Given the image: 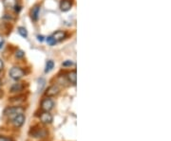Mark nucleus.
I'll list each match as a JSON object with an SVG mask.
<instances>
[{
    "mask_svg": "<svg viewBox=\"0 0 171 141\" xmlns=\"http://www.w3.org/2000/svg\"><path fill=\"white\" fill-rule=\"evenodd\" d=\"M65 37H66V33L64 31H62V30H58V31L54 32L53 35H52V38L55 40L56 43L62 41Z\"/></svg>",
    "mask_w": 171,
    "mask_h": 141,
    "instance_id": "1a4fd4ad",
    "label": "nucleus"
},
{
    "mask_svg": "<svg viewBox=\"0 0 171 141\" xmlns=\"http://www.w3.org/2000/svg\"><path fill=\"white\" fill-rule=\"evenodd\" d=\"M0 86H1V83H0Z\"/></svg>",
    "mask_w": 171,
    "mask_h": 141,
    "instance_id": "5701e85b",
    "label": "nucleus"
},
{
    "mask_svg": "<svg viewBox=\"0 0 171 141\" xmlns=\"http://www.w3.org/2000/svg\"><path fill=\"white\" fill-rule=\"evenodd\" d=\"M54 106V103L52 101V99L51 98H44L42 101H41V109L44 111V112H50Z\"/></svg>",
    "mask_w": 171,
    "mask_h": 141,
    "instance_id": "20e7f679",
    "label": "nucleus"
},
{
    "mask_svg": "<svg viewBox=\"0 0 171 141\" xmlns=\"http://www.w3.org/2000/svg\"><path fill=\"white\" fill-rule=\"evenodd\" d=\"M47 42H48V44H49L50 46H53V45H55V44H56L55 40L52 38V36L48 37V38H47Z\"/></svg>",
    "mask_w": 171,
    "mask_h": 141,
    "instance_id": "dca6fc26",
    "label": "nucleus"
},
{
    "mask_svg": "<svg viewBox=\"0 0 171 141\" xmlns=\"http://www.w3.org/2000/svg\"><path fill=\"white\" fill-rule=\"evenodd\" d=\"M40 120L44 124H51L53 120V118L49 112H43L40 115Z\"/></svg>",
    "mask_w": 171,
    "mask_h": 141,
    "instance_id": "423d86ee",
    "label": "nucleus"
},
{
    "mask_svg": "<svg viewBox=\"0 0 171 141\" xmlns=\"http://www.w3.org/2000/svg\"><path fill=\"white\" fill-rule=\"evenodd\" d=\"M60 8H61V11L63 12L70 11L72 9V2L70 0H62L60 3Z\"/></svg>",
    "mask_w": 171,
    "mask_h": 141,
    "instance_id": "6e6552de",
    "label": "nucleus"
},
{
    "mask_svg": "<svg viewBox=\"0 0 171 141\" xmlns=\"http://www.w3.org/2000/svg\"><path fill=\"white\" fill-rule=\"evenodd\" d=\"M25 75V72L24 70L20 67H13L11 70H10V76L13 80H15V81H18L20 80L21 78H23V76Z\"/></svg>",
    "mask_w": 171,
    "mask_h": 141,
    "instance_id": "7ed1b4c3",
    "label": "nucleus"
},
{
    "mask_svg": "<svg viewBox=\"0 0 171 141\" xmlns=\"http://www.w3.org/2000/svg\"><path fill=\"white\" fill-rule=\"evenodd\" d=\"M29 135H31L32 137H35V138H39V137H44L47 135L48 132L44 129V128H41L39 126H34V127H31L30 130H29Z\"/></svg>",
    "mask_w": 171,
    "mask_h": 141,
    "instance_id": "f03ea898",
    "label": "nucleus"
},
{
    "mask_svg": "<svg viewBox=\"0 0 171 141\" xmlns=\"http://www.w3.org/2000/svg\"><path fill=\"white\" fill-rule=\"evenodd\" d=\"M0 141H13V139H12V138H10V137L0 136Z\"/></svg>",
    "mask_w": 171,
    "mask_h": 141,
    "instance_id": "aec40b11",
    "label": "nucleus"
},
{
    "mask_svg": "<svg viewBox=\"0 0 171 141\" xmlns=\"http://www.w3.org/2000/svg\"><path fill=\"white\" fill-rule=\"evenodd\" d=\"M39 12H40V7L39 6H35L33 7L32 10L30 11V17L33 21H36L38 19V15H39Z\"/></svg>",
    "mask_w": 171,
    "mask_h": 141,
    "instance_id": "9d476101",
    "label": "nucleus"
},
{
    "mask_svg": "<svg viewBox=\"0 0 171 141\" xmlns=\"http://www.w3.org/2000/svg\"><path fill=\"white\" fill-rule=\"evenodd\" d=\"M24 122H25V116L23 114H19L13 118V124L16 128L21 127L24 124Z\"/></svg>",
    "mask_w": 171,
    "mask_h": 141,
    "instance_id": "39448f33",
    "label": "nucleus"
},
{
    "mask_svg": "<svg viewBox=\"0 0 171 141\" xmlns=\"http://www.w3.org/2000/svg\"><path fill=\"white\" fill-rule=\"evenodd\" d=\"M3 67H4V64H3V62L0 60V71H1V70L3 69Z\"/></svg>",
    "mask_w": 171,
    "mask_h": 141,
    "instance_id": "412c9836",
    "label": "nucleus"
},
{
    "mask_svg": "<svg viewBox=\"0 0 171 141\" xmlns=\"http://www.w3.org/2000/svg\"><path fill=\"white\" fill-rule=\"evenodd\" d=\"M15 56H16V58H23L24 56H25V53H24V51L23 50H17L16 51V53H15Z\"/></svg>",
    "mask_w": 171,
    "mask_h": 141,
    "instance_id": "f3484780",
    "label": "nucleus"
},
{
    "mask_svg": "<svg viewBox=\"0 0 171 141\" xmlns=\"http://www.w3.org/2000/svg\"><path fill=\"white\" fill-rule=\"evenodd\" d=\"M17 4V0H3V5L7 9H13Z\"/></svg>",
    "mask_w": 171,
    "mask_h": 141,
    "instance_id": "9b49d317",
    "label": "nucleus"
},
{
    "mask_svg": "<svg viewBox=\"0 0 171 141\" xmlns=\"http://www.w3.org/2000/svg\"><path fill=\"white\" fill-rule=\"evenodd\" d=\"M72 64H73V63L72 61H66L63 63V66H71Z\"/></svg>",
    "mask_w": 171,
    "mask_h": 141,
    "instance_id": "6ab92c4d",
    "label": "nucleus"
},
{
    "mask_svg": "<svg viewBox=\"0 0 171 141\" xmlns=\"http://www.w3.org/2000/svg\"><path fill=\"white\" fill-rule=\"evenodd\" d=\"M60 89L57 85H51L48 88V90L46 91V95L48 97H54L59 93Z\"/></svg>",
    "mask_w": 171,
    "mask_h": 141,
    "instance_id": "0eeeda50",
    "label": "nucleus"
},
{
    "mask_svg": "<svg viewBox=\"0 0 171 141\" xmlns=\"http://www.w3.org/2000/svg\"><path fill=\"white\" fill-rule=\"evenodd\" d=\"M44 86H45V80L44 79H40L39 80V90H42Z\"/></svg>",
    "mask_w": 171,
    "mask_h": 141,
    "instance_id": "a211bd4d",
    "label": "nucleus"
},
{
    "mask_svg": "<svg viewBox=\"0 0 171 141\" xmlns=\"http://www.w3.org/2000/svg\"><path fill=\"white\" fill-rule=\"evenodd\" d=\"M38 40H39L40 42H43V41H44V37L42 36V35H39V36H38Z\"/></svg>",
    "mask_w": 171,
    "mask_h": 141,
    "instance_id": "4be33fe9",
    "label": "nucleus"
},
{
    "mask_svg": "<svg viewBox=\"0 0 171 141\" xmlns=\"http://www.w3.org/2000/svg\"><path fill=\"white\" fill-rule=\"evenodd\" d=\"M24 112V108L21 106H13V107H8L7 109H5L4 111V115L10 118H13L14 117H16L19 114H23Z\"/></svg>",
    "mask_w": 171,
    "mask_h": 141,
    "instance_id": "f257e3e1",
    "label": "nucleus"
},
{
    "mask_svg": "<svg viewBox=\"0 0 171 141\" xmlns=\"http://www.w3.org/2000/svg\"><path fill=\"white\" fill-rule=\"evenodd\" d=\"M53 66H54V63H53V61L49 60V61L47 62V63H46V69H45V72H46V73H48V72L51 71L52 68H53Z\"/></svg>",
    "mask_w": 171,
    "mask_h": 141,
    "instance_id": "4468645a",
    "label": "nucleus"
},
{
    "mask_svg": "<svg viewBox=\"0 0 171 141\" xmlns=\"http://www.w3.org/2000/svg\"><path fill=\"white\" fill-rule=\"evenodd\" d=\"M67 80L70 83H72V84H76L77 83V74L76 71H72L67 74Z\"/></svg>",
    "mask_w": 171,
    "mask_h": 141,
    "instance_id": "f8f14e48",
    "label": "nucleus"
},
{
    "mask_svg": "<svg viewBox=\"0 0 171 141\" xmlns=\"http://www.w3.org/2000/svg\"><path fill=\"white\" fill-rule=\"evenodd\" d=\"M18 32H19V34L21 35L22 37H24V38H27L28 37V31H27V29L25 28L19 27L18 28Z\"/></svg>",
    "mask_w": 171,
    "mask_h": 141,
    "instance_id": "2eb2a0df",
    "label": "nucleus"
},
{
    "mask_svg": "<svg viewBox=\"0 0 171 141\" xmlns=\"http://www.w3.org/2000/svg\"><path fill=\"white\" fill-rule=\"evenodd\" d=\"M23 88H24V85H23L22 83H14L13 85H12V87H11L10 91H11L12 93H17V92L22 91V90H23Z\"/></svg>",
    "mask_w": 171,
    "mask_h": 141,
    "instance_id": "ddd939ff",
    "label": "nucleus"
}]
</instances>
